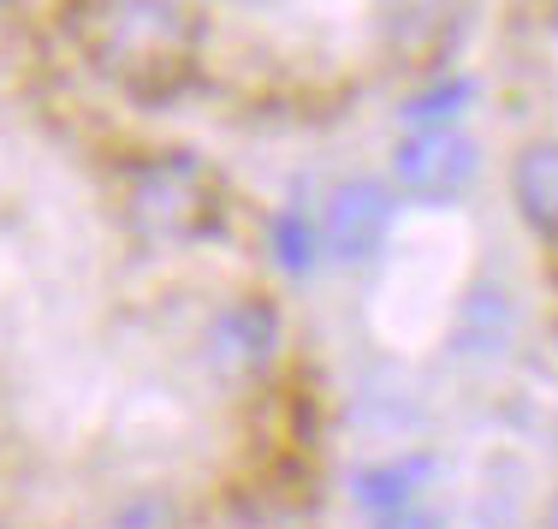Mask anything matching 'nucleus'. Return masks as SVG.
Segmentation results:
<instances>
[{
    "mask_svg": "<svg viewBox=\"0 0 558 529\" xmlns=\"http://www.w3.org/2000/svg\"><path fill=\"white\" fill-rule=\"evenodd\" d=\"M65 24L84 60L131 96H172L196 65V19L179 0H77Z\"/></svg>",
    "mask_w": 558,
    "mask_h": 529,
    "instance_id": "nucleus-1",
    "label": "nucleus"
},
{
    "mask_svg": "<svg viewBox=\"0 0 558 529\" xmlns=\"http://www.w3.org/2000/svg\"><path fill=\"white\" fill-rule=\"evenodd\" d=\"M131 220L155 244H191V238L215 232L220 196L196 161H155L131 191Z\"/></svg>",
    "mask_w": 558,
    "mask_h": 529,
    "instance_id": "nucleus-2",
    "label": "nucleus"
},
{
    "mask_svg": "<svg viewBox=\"0 0 558 529\" xmlns=\"http://www.w3.org/2000/svg\"><path fill=\"white\" fill-rule=\"evenodd\" d=\"M482 173V149L475 137H463L458 125L440 131H410L392 149V184L416 203H446V196L470 191V179Z\"/></svg>",
    "mask_w": 558,
    "mask_h": 529,
    "instance_id": "nucleus-3",
    "label": "nucleus"
},
{
    "mask_svg": "<svg viewBox=\"0 0 558 529\" xmlns=\"http://www.w3.org/2000/svg\"><path fill=\"white\" fill-rule=\"evenodd\" d=\"M279 351V310L268 298H238L208 322V369L226 381H250Z\"/></svg>",
    "mask_w": 558,
    "mask_h": 529,
    "instance_id": "nucleus-4",
    "label": "nucleus"
},
{
    "mask_svg": "<svg viewBox=\"0 0 558 529\" xmlns=\"http://www.w3.org/2000/svg\"><path fill=\"white\" fill-rule=\"evenodd\" d=\"M392 184L380 179H344L333 191V203H327V220H322V244L333 250L339 262H368L380 256V244H387L392 232Z\"/></svg>",
    "mask_w": 558,
    "mask_h": 529,
    "instance_id": "nucleus-5",
    "label": "nucleus"
},
{
    "mask_svg": "<svg viewBox=\"0 0 558 529\" xmlns=\"http://www.w3.org/2000/svg\"><path fill=\"white\" fill-rule=\"evenodd\" d=\"M434 476V458L428 453H398V458H380V465H363L351 482V500L356 512H368V518H398V512L416 506V494L428 488Z\"/></svg>",
    "mask_w": 558,
    "mask_h": 529,
    "instance_id": "nucleus-6",
    "label": "nucleus"
},
{
    "mask_svg": "<svg viewBox=\"0 0 558 529\" xmlns=\"http://www.w3.org/2000/svg\"><path fill=\"white\" fill-rule=\"evenodd\" d=\"M511 196H517V215L541 238H558V137H541L517 155Z\"/></svg>",
    "mask_w": 558,
    "mask_h": 529,
    "instance_id": "nucleus-7",
    "label": "nucleus"
},
{
    "mask_svg": "<svg viewBox=\"0 0 558 529\" xmlns=\"http://www.w3.org/2000/svg\"><path fill=\"white\" fill-rule=\"evenodd\" d=\"M511 327H517L511 292H505V286H494V280L470 286V298L458 303V346H463V351H505Z\"/></svg>",
    "mask_w": 558,
    "mask_h": 529,
    "instance_id": "nucleus-8",
    "label": "nucleus"
},
{
    "mask_svg": "<svg viewBox=\"0 0 558 529\" xmlns=\"http://www.w3.org/2000/svg\"><path fill=\"white\" fill-rule=\"evenodd\" d=\"M268 244L286 274H310L315 256H322V227L310 220V208H279L268 220Z\"/></svg>",
    "mask_w": 558,
    "mask_h": 529,
    "instance_id": "nucleus-9",
    "label": "nucleus"
},
{
    "mask_svg": "<svg viewBox=\"0 0 558 529\" xmlns=\"http://www.w3.org/2000/svg\"><path fill=\"white\" fill-rule=\"evenodd\" d=\"M475 101V77H440V84H428V89H416V96L404 101V119L416 131H440L451 125L463 108Z\"/></svg>",
    "mask_w": 558,
    "mask_h": 529,
    "instance_id": "nucleus-10",
    "label": "nucleus"
},
{
    "mask_svg": "<svg viewBox=\"0 0 558 529\" xmlns=\"http://www.w3.org/2000/svg\"><path fill=\"white\" fill-rule=\"evenodd\" d=\"M375 529H446L440 512H422V506H410V512H398V518H380Z\"/></svg>",
    "mask_w": 558,
    "mask_h": 529,
    "instance_id": "nucleus-11",
    "label": "nucleus"
},
{
    "mask_svg": "<svg viewBox=\"0 0 558 529\" xmlns=\"http://www.w3.org/2000/svg\"><path fill=\"white\" fill-rule=\"evenodd\" d=\"M541 529H558V494L547 500V518H541Z\"/></svg>",
    "mask_w": 558,
    "mask_h": 529,
    "instance_id": "nucleus-12",
    "label": "nucleus"
}]
</instances>
